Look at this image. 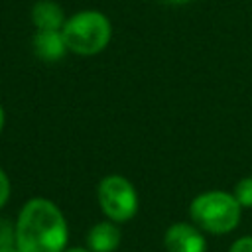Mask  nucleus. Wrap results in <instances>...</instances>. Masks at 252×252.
Segmentation results:
<instances>
[{
  "label": "nucleus",
  "instance_id": "1",
  "mask_svg": "<svg viewBox=\"0 0 252 252\" xmlns=\"http://www.w3.org/2000/svg\"><path fill=\"white\" fill-rule=\"evenodd\" d=\"M65 244L67 222L63 213L47 199L28 201L16 222L20 252H63Z\"/></svg>",
  "mask_w": 252,
  "mask_h": 252
},
{
  "label": "nucleus",
  "instance_id": "8",
  "mask_svg": "<svg viewBox=\"0 0 252 252\" xmlns=\"http://www.w3.org/2000/svg\"><path fill=\"white\" fill-rule=\"evenodd\" d=\"M32 20L37 30H61L65 24L63 10L51 0H39L32 10Z\"/></svg>",
  "mask_w": 252,
  "mask_h": 252
},
{
  "label": "nucleus",
  "instance_id": "9",
  "mask_svg": "<svg viewBox=\"0 0 252 252\" xmlns=\"http://www.w3.org/2000/svg\"><path fill=\"white\" fill-rule=\"evenodd\" d=\"M234 197L242 207H252V177H246V179L238 181Z\"/></svg>",
  "mask_w": 252,
  "mask_h": 252
},
{
  "label": "nucleus",
  "instance_id": "2",
  "mask_svg": "<svg viewBox=\"0 0 252 252\" xmlns=\"http://www.w3.org/2000/svg\"><path fill=\"white\" fill-rule=\"evenodd\" d=\"M240 209L242 205L234 195H228L224 191H207L193 199L189 213L197 226L215 234H224L238 224Z\"/></svg>",
  "mask_w": 252,
  "mask_h": 252
},
{
  "label": "nucleus",
  "instance_id": "7",
  "mask_svg": "<svg viewBox=\"0 0 252 252\" xmlns=\"http://www.w3.org/2000/svg\"><path fill=\"white\" fill-rule=\"evenodd\" d=\"M87 242L93 252H112L120 244V230L112 222H98L91 228Z\"/></svg>",
  "mask_w": 252,
  "mask_h": 252
},
{
  "label": "nucleus",
  "instance_id": "3",
  "mask_svg": "<svg viewBox=\"0 0 252 252\" xmlns=\"http://www.w3.org/2000/svg\"><path fill=\"white\" fill-rule=\"evenodd\" d=\"M67 49L79 55H94L102 51L110 39V22L100 12H79L61 28Z\"/></svg>",
  "mask_w": 252,
  "mask_h": 252
},
{
  "label": "nucleus",
  "instance_id": "6",
  "mask_svg": "<svg viewBox=\"0 0 252 252\" xmlns=\"http://www.w3.org/2000/svg\"><path fill=\"white\" fill-rule=\"evenodd\" d=\"M33 51L43 61H59L67 51L61 30H37L33 35Z\"/></svg>",
  "mask_w": 252,
  "mask_h": 252
},
{
  "label": "nucleus",
  "instance_id": "11",
  "mask_svg": "<svg viewBox=\"0 0 252 252\" xmlns=\"http://www.w3.org/2000/svg\"><path fill=\"white\" fill-rule=\"evenodd\" d=\"M228 252H252V236H244V238H238Z\"/></svg>",
  "mask_w": 252,
  "mask_h": 252
},
{
  "label": "nucleus",
  "instance_id": "12",
  "mask_svg": "<svg viewBox=\"0 0 252 252\" xmlns=\"http://www.w3.org/2000/svg\"><path fill=\"white\" fill-rule=\"evenodd\" d=\"M8 197H10V181H8L6 173L0 169V207H4Z\"/></svg>",
  "mask_w": 252,
  "mask_h": 252
},
{
  "label": "nucleus",
  "instance_id": "14",
  "mask_svg": "<svg viewBox=\"0 0 252 252\" xmlns=\"http://www.w3.org/2000/svg\"><path fill=\"white\" fill-rule=\"evenodd\" d=\"M2 126H4V110L0 106V130H2Z\"/></svg>",
  "mask_w": 252,
  "mask_h": 252
},
{
  "label": "nucleus",
  "instance_id": "15",
  "mask_svg": "<svg viewBox=\"0 0 252 252\" xmlns=\"http://www.w3.org/2000/svg\"><path fill=\"white\" fill-rule=\"evenodd\" d=\"M67 252H89V250H85V248H71V250H67Z\"/></svg>",
  "mask_w": 252,
  "mask_h": 252
},
{
  "label": "nucleus",
  "instance_id": "10",
  "mask_svg": "<svg viewBox=\"0 0 252 252\" xmlns=\"http://www.w3.org/2000/svg\"><path fill=\"white\" fill-rule=\"evenodd\" d=\"M16 244V226H12L10 220L0 219V248Z\"/></svg>",
  "mask_w": 252,
  "mask_h": 252
},
{
  "label": "nucleus",
  "instance_id": "16",
  "mask_svg": "<svg viewBox=\"0 0 252 252\" xmlns=\"http://www.w3.org/2000/svg\"><path fill=\"white\" fill-rule=\"evenodd\" d=\"M167 2H173V4H183V2H187V0H167Z\"/></svg>",
  "mask_w": 252,
  "mask_h": 252
},
{
  "label": "nucleus",
  "instance_id": "13",
  "mask_svg": "<svg viewBox=\"0 0 252 252\" xmlns=\"http://www.w3.org/2000/svg\"><path fill=\"white\" fill-rule=\"evenodd\" d=\"M0 252H20V248L18 246H4V248H0Z\"/></svg>",
  "mask_w": 252,
  "mask_h": 252
},
{
  "label": "nucleus",
  "instance_id": "4",
  "mask_svg": "<svg viewBox=\"0 0 252 252\" xmlns=\"http://www.w3.org/2000/svg\"><path fill=\"white\" fill-rule=\"evenodd\" d=\"M98 203L108 219L116 222H124L136 215L138 195L126 177L108 175L98 185Z\"/></svg>",
  "mask_w": 252,
  "mask_h": 252
},
{
  "label": "nucleus",
  "instance_id": "5",
  "mask_svg": "<svg viewBox=\"0 0 252 252\" xmlns=\"http://www.w3.org/2000/svg\"><path fill=\"white\" fill-rule=\"evenodd\" d=\"M165 248L167 252H205V238L203 234L185 222H177L167 228L165 232Z\"/></svg>",
  "mask_w": 252,
  "mask_h": 252
}]
</instances>
